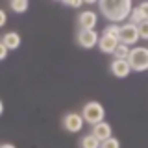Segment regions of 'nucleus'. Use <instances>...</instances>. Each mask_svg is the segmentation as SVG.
I'll return each instance as SVG.
<instances>
[{
	"label": "nucleus",
	"mask_w": 148,
	"mask_h": 148,
	"mask_svg": "<svg viewBox=\"0 0 148 148\" xmlns=\"http://www.w3.org/2000/svg\"><path fill=\"white\" fill-rule=\"evenodd\" d=\"M100 13L109 22H126L133 9V0H98Z\"/></svg>",
	"instance_id": "nucleus-1"
},
{
	"label": "nucleus",
	"mask_w": 148,
	"mask_h": 148,
	"mask_svg": "<svg viewBox=\"0 0 148 148\" xmlns=\"http://www.w3.org/2000/svg\"><path fill=\"white\" fill-rule=\"evenodd\" d=\"M128 63L133 72H146L148 71V46H133L130 50Z\"/></svg>",
	"instance_id": "nucleus-2"
},
{
	"label": "nucleus",
	"mask_w": 148,
	"mask_h": 148,
	"mask_svg": "<svg viewBox=\"0 0 148 148\" xmlns=\"http://www.w3.org/2000/svg\"><path fill=\"white\" fill-rule=\"evenodd\" d=\"M82 117L85 119V122L87 124H96V122H100V120H104L106 117V109H104V106L100 104V102H87L85 106H83V109H82Z\"/></svg>",
	"instance_id": "nucleus-3"
},
{
	"label": "nucleus",
	"mask_w": 148,
	"mask_h": 148,
	"mask_svg": "<svg viewBox=\"0 0 148 148\" xmlns=\"http://www.w3.org/2000/svg\"><path fill=\"white\" fill-rule=\"evenodd\" d=\"M119 39L120 43L124 45H137V41L141 39L139 37V30H137V24H133V22H124V24H120V32H119Z\"/></svg>",
	"instance_id": "nucleus-4"
},
{
	"label": "nucleus",
	"mask_w": 148,
	"mask_h": 148,
	"mask_svg": "<svg viewBox=\"0 0 148 148\" xmlns=\"http://www.w3.org/2000/svg\"><path fill=\"white\" fill-rule=\"evenodd\" d=\"M63 128L65 132L69 133H80L83 130V124H85V119L82 117V113H76V111H71L63 117Z\"/></svg>",
	"instance_id": "nucleus-5"
},
{
	"label": "nucleus",
	"mask_w": 148,
	"mask_h": 148,
	"mask_svg": "<svg viewBox=\"0 0 148 148\" xmlns=\"http://www.w3.org/2000/svg\"><path fill=\"white\" fill-rule=\"evenodd\" d=\"M98 39H100V35L96 30H78V35H76L78 45L85 50H91L95 46H98Z\"/></svg>",
	"instance_id": "nucleus-6"
},
{
	"label": "nucleus",
	"mask_w": 148,
	"mask_h": 148,
	"mask_svg": "<svg viewBox=\"0 0 148 148\" xmlns=\"http://www.w3.org/2000/svg\"><path fill=\"white\" fill-rule=\"evenodd\" d=\"M119 45H120V39L117 35L108 34V32H104V34L100 35V39H98V48H100L102 54H113Z\"/></svg>",
	"instance_id": "nucleus-7"
},
{
	"label": "nucleus",
	"mask_w": 148,
	"mask_h": 148,
	"mask_svg": "<svg viewBox=\"0 0 148 148\" xmlns=\"http://www.w3.org/2000/svg\"><path fill=\"white\" fill-rule=\"evenodd\" d=\"M96 24H98V15L91 9H85L78 15V26L80 30H95Z\"/></svg>",
	"instance_id": "nucleus-8"
},
{
	"label": "nucleus",
	"mask_w": 148,
	"mask_h": 148,
	"mask_svg": "<svg viewBox=\"0 0 148 148\" xmlns=\"http://www.w3.org/2000/svg\"><path fill=\"white\" fill-rule=\"evenodd\" d=\"M109 71L115 78H128L132 74V67H130L128 59H117L115 58L109 65Z\"/></svg>",
	"instance_id": "nucleus-9"
},
{
	"label": "nucleus",
	"mask_w": 148,
	"mask_h": 148,
	"mask_svg": "<svg viewBox=\"0 0 148 148\" xmlns=\"http://www.w3.org/2000/svg\"><path fill=\"white\" fill-rule=\"evenodd\" d=\"M91 133L102 143V141H106V139H109L111 135H113V128H111V124H109V122H106V120H100V122L92 124Z\"/></svg>",
	"instance_id": "nucleus-10"
},
{
	"label": "nucleus",
	"mask_w": 148,
	"mask_h": 148,
	"mask_svg": "<svg viewBox=\"0 0 148 148\" xmlns=\"http://www.w3.org/2000/svg\"><path fill=\"white\" fill-rule=\"evenodd\" d=\"M0 41L8 46V50H17L18 46H21V41L22 39H21V35H18L17 32H6Z\"/></svg>",
	"instance_id": "nucleus-11"
},
{
	"label": "nucleus",
	"mask_w": 148,
	"mask_h": 148,
	"mask_svg": "<svg viewBox=\"0 0 148 148\" xmlns=\"http://www.w3.org/2000/svg\"><path fill=\"white\" fill-rule=\"evenodd\" d=\"M80 148H100V141L92 133H87L80 139Z\"/></svg>",
	"instance_id": "nucleus-12"
},
{
	"label": "nucleus",
	"mask_w": 148,
	"mask_h": 148,
	"mask_svg": "<svg viewBox=\"0 0 148 148\" xmlns=\"http://www.w3.org/2000/svg\"><path fill=\"white\" fill-rule=\"evenodd\" d=\"M9 8L15 13H26L28 11V0H9Z\"/></svg>",
	"instance_id": "nucleus-13"
},
{
	"label": "nucleus",
	"mask_w": 148,
	"mask_h": 148,
	"mask_svg": "<svg viewBox=\"0 0 148 148\" xmlns=\"http://www.w3.org/2000/svg\"><path fill=\"white\" fill-rule=\"evenodd\" d=\"M130 45H124V43H120L119 46H117V50L113 52V56L117 59H128V56H130Z\"/></svg>",
	"instance_id": "nucleus-14"
},
{
	"label": "nucleus",
	"mask_w": 148,
	"mask_h": 148,
	"mask_svg": "<svg viewBox=\"0 0 148 148\" xmlns=\"http://www.w3.org/2000/svg\"><path fill=\"white\" fill-rule=\"evenodd\" d=\"M100 148H120V143H119V139H115L111 135L109 139H106V141L100 143Z\"/></svg>",
	"instance_id": "nucleus-15"
},
{
	"label": "nucleus",
	"mask_w": 148,
	"mask_h": 148,
	"mask_svg": "<svg viewBox=\"0 0 148 148\" xmlns=\"http://www.w3.org/2000/svg\"><path fill=\"white\" fill-rule=\"evenodd\" d=\"M128 21H130V22H133V24H141V22H143V15H141V11H139L137 8H133V9H132V13H130V17H128Z\"/></svg>",
	"instance_id": "nucleus-16"
},
{
	"label": "nucleus",
	"mask_w": 148,
	"mask_h": 148,
	"mask_svg": "<svg viewBox=\"0 0 148 148\" xmlns=\"http://www.w3.org/2000/svg\"><path fill=\"white\" fill-rule=\"evenodd\" d=\"M137 30H139V37L143 41H148V21H143L141 24H137Z\"/></svg>",
	"instance_id": "nucleus-17"
},
{
	"label": "nucleus",
	"mask_w": 148,
	"mask_h": 148,
	"mask_svg": "<svg viewBox=\"0 0 148 148\" xmlns=\"http://www.w3.org/2000/svg\"><path fill=\"white\" fill-rule=\"evenodd\" d=\"M137 9L141 11V15H143V21H148V0H145V2H141L137 6Z\"/></svg>",
	"instance_id": "nucleus-18"
},
{
	"label": "nucleus",
	"mask_w": 148,
	"mask_h": 148,
	"mask_svg": "<svg viewBox=\"0 0 148 148\" xmlns=\"http://www.w3.org/2000/svg\"><path fill=\"white\" fill-rule=\"evenodd\" d=\"M104 32H108V34H111V35H117L119 37V32H120V24H117V22H111V24L106 28Z\"/></svg>",
	"instance_id": "nucleus-19"
},
{
	"label": "nucleus",
	"mask_w": 148,
	"mask_h": 148,
	"mask_svg": "<svg viewBox=\"0 0 148 148\" xmlns=\"http://www.w3.org/2000/svg\"><path fill=\"white\" fill-rule=\"evenodd\" d=\"M61 2L65 4V6H69V8H74V9H78V8H82L83 0H61Z\"/></svg>",
	"instance_id": "nucleus-20"
},
{
	"label": "nucleus",
	"mask_w": 148,
	"mask_h": 148,
	"mask_svg": "<svg viewBox=\"0 0 148 148\" xmlns=\"http://www.w3.org/2000/svg\"><path fill=\"white\" fill-rule=\"evenodd\" d=\"M8 52H9V50H8V46L4 45L2 41H0V61H4V59L8 58Z\"/></svg>",
	"instance_id": "nucleus-21"
},
{
	"label": "nucleus",
	"mask_w": 148,
	"mask_h": 148,
	"mask_svg": "<svg viewBox=\"0 0 148 148\" xmlns=\"http://www.w3.org/2000/svg\"><path fill=\"white\" fill-rule=\"evenodd\" d=\"M6 22H8V15H6V11H4V9H0V28L6 26Z\"/></svg>",
	"instance_id": "nucleus-22"
},
{
	"label": "nucleus",
	"mask_w": 148,
	"mask_h": 148,
	"mask_svg": "<svg viewBox=\"0 0 148 148\" xmlns=\"http://www.w3.org/2000/svg\"><path fill=\"white\" fill-rule=\"evenodd\" d=\"M0 148H15V145H11V143H4V145H0Z\"/></svg>",
	"instance_id": "nucleus-23"
},
{
	"label": "nucleus",
	"mask_w": 148,
	"mask_h": 148,
	"mask_svg": "<svg viewBox=\"0 0 148 148\" xmlns=\"http://www.w3.org/2000/svg\"><path fill=\"white\" fill-rule=\"evenodd\" d=\"M83 4H89L91 6V4H98V0H83Z\"/></svg>",
	"instance_id": "nucleus-24"
},
{
	"label": "nucleus",
	"mask_w": 148,
	"mask_h": 148,
	"mask_svg": "<svg viewBox=\"0 0 148 148\" xmlns=\"http://www.w3.org/2000/svg\"><path fill=\"white\" fill-rule=\"evenodd\" d=\"M2 113H4V102L0 100V117H2Z\"/></svg>",
	"instance_id": "nucleus-25"
}]
</instances>
